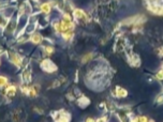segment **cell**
<instances>
[{"label":"cell","instance_id":"obj_3","mask_svg":"<svg viewBox=\"0 0 163 122\" xmlns=\"http://www.w3.org/2000/svg\"><path fill=\"white\" fill-rule=\"evenodd\" d=\"M17 92V87L15 85H9V86L6 88V95L8 98H14Z\"/></svg>","mask_w":163,"mask_h":122},{"label":"cell","instance_id":"obj_9","mask_svg":"<svg viewBox=\"0 0 163 122\" xmlns=\"http://www.w3.org/2000/svg\"><path fill=\"white\" fill-rule=\"evenodd\" d=\"M92 57H93V55H92L91 53H90V54L85 55V56L83 57V60H82V62H83V63L87 62V61H89V59H91Z\"/></svg>","mask_w":163,"mask_h":122},{"label":"cell","instance_id":"obj_12","mask_svg":"<svg viewBox=\"0 0 163 122\" xmlns=\"http://www.w3.org/2000/svg\"><path fill=\"white\" fill-rule=\"evenodd\" d=\"M157 78H159V79H162L163 78V72L161 71L160 73H158L157 74Z\"/></svg>","mask_w":163,"mask_h":122},{"label":"cell","instance_id":"obj_5","mask_svg":"<svg viewBox=\"0 0 163 122\" xmlns=\"http://www.w3.org/2000/svg\"><path fill=\"white\" fill-rule=\"evenodd\" d=\"M73 14H74V17L76 19H78V21H86V14H85V12H84L83 10L75 9Z\"/></svg>","mask_w":163,"mask_h":122},{"label":"cell","instance_id":"obj_14","mask_svg":"<svg viewBox=\"0 0 163 122\" xmlns=\"http://www.w3.org/2000/svg\"><path fill=\"white\" fill-rule=\"evenodd\" d=\"M36 1H39V0H36Z\"/></svg>","mask_w":163,"mask_h":122},{"label":"cell","instance_id":"obj_15","mask_svg":"<svg viewBox=\"0 0 163 122\" xmlns=\"http://www.w3.org/2000/svg\"><path fill=\"white\" fill-rule=\"evenodd\" d=\"M162 72H163V70H162Z\"/></svg>","mask_w":163,"mask_h":122},{"label":"cell","instance_id":"obj_7","mask_svg":"<svg viewBox=\"0 0 163 122\" xmlns=\"http://www.w3.org/2000/svg\"><path fill=\"white\" fill-rule=\"evenodd\" d=\"M9 83V79L4 76V75H0V88L2 87H6Z\"/></svg>","mask_w":163,"mask_h":122},{"label":"cell","instance_id":"obj_13","mask_svg":"<svg viewBox=\"0 0 163 122\" xmlns=\"http://www.w3.org/2000/svg\"><path fill=\"white\" fill-rule=\"evenodd\" d=\"M148 122H154V121H152V120H150V121H148Z\"/></svg>","mask_w":163,"mask_h":122},{"label":"cell","instance_id":"obj_1","mask_svg":"<svg viewBox=\"0 0 163 122\" xmlns=\"http://www.w3.org/2000/svg\"><path fill=\"white\" fill-rule=\"evenodd\" d=\"M8 59L16 68H21L22 64H23V58L19 56V54H17V53H15L13 51H8Z\"/></svg>","mask_w":163,"mask_h":122},{"label":"cell","instance_id":"obj_11","mask_svg":"<svg viewBox=\"0 0 163 122\" xmlns=\"http://www.w3.org/2000/svg\"><path fill=\"white\" fill-rule=\"evenodd\" d=\"M157 102L159 103V104H161V103H163V94H160L159 95V98H158Z\"/></svg>","mask_w":163,"mask_h":122},{"label":"cell","instance_id":"obj_10","mask_svg":"<svg viewBox=\"0 0 163 122\" xmlns=\"http://www.w3.org/2000/svg\"><path fill=\"white\" fill-rule=\"evenodd\" d=\"M45 51H46V54L47 55H52L54 53V48L52 46H46L45 47Z\"/></svg>","mask_w":163,"mask_h":122},{"label":"cell","instance_id":"obj_6","mask_svg":"<svg viewBox=\"0 0 163 122\" xmlns=\"http://www.w3.org/2000/svg\"><path fill=\"white\" fill-rule=\"evenodd\" d=\"M40 10H41L42 13H44V14H48V13L52 11V4H50V2L42 3L41 6H40Z\"/></svg>","mask_w":163,"mask_h":122},{"label":"cell","instance_id":"obj_4","mask_svg":"<svg viewBox=\"0 0 163 122\" xmlns=\"http://www.w3.org/2000/svg\"><path fill=\"white\" fill-rule=\"evenodd\" d=\"M42 40H43L42 39V36L38 32H33V33H31V36H30V41H31V43L34 45L40 44L42 42Z\"/></svg>","mask_w":163,"mask_h":122},{"label":"cell","instance_id":"obj_2","mask_svg":"<svg viewBox=\"0 0 163 122\" xmlns=\"http://www.w3.org/2000/svg\"><path fill=\"white\" fill-rule=\"evenodd\" d=\"M40 66L43 71L47 72V73H54V72L57 71V66L56 64L50 59H44L40 63Z\"/></svg>","mask_w":163,"mask_h":122},{"label":"cell","instance_id":"obj_8","mask_svg":"<svg viewBox=\"0 0 163 122\" xmlns=\"http://www.w3.org/2000/svg\"><path fill=\"white\" fill-rule=\"evenodd\" d=\"M116 91H117V95H118V96H126V95H127V91L121 89V88H119V87L117 88Z\"/></svg>","mask_w":163,"mask_h":122}]
</instances>
